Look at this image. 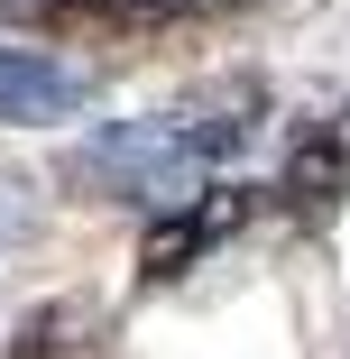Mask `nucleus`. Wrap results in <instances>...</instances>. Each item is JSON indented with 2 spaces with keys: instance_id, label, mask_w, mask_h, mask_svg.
<instances>
[{
  "instance_id": "obj_3",
  "label": "nucleus",
  "mask_w": 350,
  "mask_h": 359,
  "mask_svg": "<svg viewBox=\"0 0 350 359\" xmlns=\"http://www.w3.org/2000/svg\"><path fill=\"white\" fill-rule=\"evenodd\" d=\"M93 93H102V74L83 55L0 37V129H65L93 111Z\"/></svg>"
},
{
  "instance_id": "obj_6",
  "label": "nucleus",
  "mask_w": 350,
  "mask_h": 359,
  "mask_svg": "<svg viewBox=\"0 0 350 359\" xmlns=\"http://www.w3.org/2000/svg\"><path fill=\"white\" fill-rule=\"evenodd\" d=\"M19 240H37V194L19 175H0V249H19Z\"/></svg>"
},
{
  "instance_id": "obj_8",
  "label": "nucleus",
  "mask_w": 350,
  "mask_h": 359,
  "mask_svg": "<svg viewBox=\"0 0 350 359\" xmlns=\"http://www.w3.org/2000/svg\"><path fill=\"white\" fill-rule=\"evenodd\" d=\"M194 10H203V19H222V10H258V0H194Z\"/></svg>"
},
{
  "instance_id": "obj_4",
  "label": "nucleus",
  "mask_w": 350,
  "mask_h": 359,
  "mask_svg": "<svg viewBox=\"0 0 350 359\" xmlns=\"http://www.w3.org/2000/svg\"><path fill=\"white\" fill-rule=\"evenodd\" d=\"M276 203H332V194H350V102H332L323 120H304L295 138H286V157H276V184H267Z\"/></svg>"
},
{
  "instance_id": "obj_5",
  "label": "nucleus",
  "mask_w": 350,
  "mask_h": 359,
  "mask_svg": "<svg viewBox=\"0 0 350 359\" xmlns=\"http://www.w3.org/2000/svg\"><path fill=\"white\" fill-rule=\"evenodd\" d=\"M74 332H83V304H37L10 341V359H74Z\"/></svg>"
},
{
  "instance_id": "obj_2",
  "label": "nucleus",
  "mask_w": 350,
  "mask_h": 359,
  "mask_svg": "<svg viewBox=\"0 0 350 359\" xmlns=\"http://www.w3.org/2000/svg\"><path fill=\"white\" fill-rule=\"evenodd\" d=\"M258 203H276V194H267V184L222 175V184H203L194 203H175V212H148V231H138V276H148V285L194 276L203 258H222V249L258 222Z\"/></svg>"
},
{
  "instance_id": "obj_7",
  "label": "nucleus",
  "mask_w": 350,
  "mask_h": 359,
  "mask_svg": "<svg viewBox=\"0 0 350 359\" xmlns=\"http://www.w3.org/2000/svg\"><path fill=\"white\" fill-rule=\"evenodd\" d=\"M55 10L65 0H0V19H37V28H55Z\"/></svg>"
},
{
  "instance_id": "obj_1",
  "label": "nucleus",
  "mask_w": 350,
  "mask_h": 359,
  "mask_svg": "<svg viewBox=\"0 0 350 359\" xmlns=\"http://www.w3.org/2000/svg\"><path fill=\"white\" fill-rule=\"evenodd\" d=\"M276 120V93L258 74H222L184 93L175 111H148V120H102L93 138L55 157V184L74 203H129V212H175L194 203L203 184H222V166H240Z\"/></svg>"
}]
</instances>
